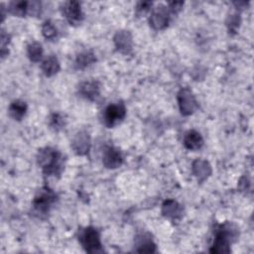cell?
Returning a JSON list of instances; mask_svg holds the SVG:
<instances>
[{"label": "cell", "instance_id": "cell-25", "mask_svg": "<svg viewBox=\"0 0 254 254\" xmlns=\"http://www.w3.org/2000/svg\"><path fill=\"white\" fill-rule=\"evenodd\" d=\"M152 6H153V2L150 1H140L137 3L136 5V15L141 17L146 15L147 13H149L152 10Z\"/></svg>", "mask_w": 254, "mask_h": 254}, {"label": "cell", "instance_id": "cell-17", "mask_svg": "<svg viewBox=\"0 0 254 254\" xmlns=\"http://www.w3.org/2000/svg\"><path fill=\"white\" fill-rule=\"evenodd\" d=\"M41 69L43 73L48 77L58 73L61 69V64L58 58L54 55L47 57L41 64Z\"/></svg>", "mask_w": 254, "mask_h": 254}, {"label": "cell", "instance_id": "cell-9", "mask_svg": "<svg viewBox=\"0 0 254 254\" xmlns=\"http://www.w3.org/2000/svg\"><path fill=\"white\" fill-rule=\"evenodd\" d=\"M113 43L116 50L123 54L129 55L133 50V38L129 31L127 30H119L115 33L113 37Z\"/></svg>", "mask_w": 254, "mask_h": 254}, {"label": "cell", "instance_id": "cell-14", "mask_svg": "<svg viewBox=\"0 0 254 254\" xmlns=\"http://www.w3.org/2000/svg\"><path fill=\"white\" fill-rule=\"evenodd\" d=\"M191 172L199 183L204 182L212 173L210 164L203 159H195L191 164Z\"/></svg>", "mask_w": 254, "mask_h": 254}, {"label": "cell", "instance_id": "cell-10", "mask_svg": "<svg viewBox=\"0 0 254 254\" xmlns=\"http://www.w3.org/2000/svg\"><path fill=\"white\" fill-rule=\"evenodd\" d=\"M90 147H91V140H90L89 134L86 131L81 130L74 135L71 141V148L76 155L84 156L88 154Z\"/></svg>", "mask_w": 254, "mask_h": 254}, {"label": "cell", "instance_id": "cell-26", "mask_svg": "<svg viewBox=\"0 0 254 254\" xmlns=\"http://www.w3.org/2000/svg\"><path fill=\"white\" fill-rule=\"evenodd\" d=\"M42 4L39 1H28V15L39 16L41 14Z\"/></svg>", "mask_w": 254, "mask_h": 254}, {"label": "cell", "instance_id": "cell-12", "mask_svg": "<svg viewBox=\"0 0 254 254\" xmlns=\"http://www.w3.org/2000/svg\"><path fill=\"white\" fill-rule=\"evenodd\" d=\"M78 93L85 99L95 101L100 96V83L93 79L82 81L78 86Z\"/></svg>", "mask_w": 254, "mask_h": 254}, {"label": "cell", "instance_id": "cell-19", "mask_svg": "<svg viewBox=\"0 0 254 254\" xmlns=\"http://www.w3.org/2000/svg\"><path fill=\"white\" fill-rule=\"evenodd\" d=\"M96 62V57L91 51H84L79 53L74 61V64L78 69H83Z\"/></svg>", "mask_w": 254, "mask_h": 254}, {"label": "cell", "instance_id": "cell-27", "mask_svg": "<svg viewBox=\"0 0 254 254\" xmlns=\"http://www.w3.org/2000/svg\"><path fill=\"white\" fill-rule=\"evenodd\" d=\"M10 35L8 33H6L4 30H2L1 32V56L2 58H4L6 55H8V44L10 43Z\"/></svg>", "mask_w": 254, "mask_h": 254}, {"label": "cell", "instance_id": "cell-13", "mask_svg": "<svg viewBox=\"0 0 254 254\" xmlns=\"http://www.w3.org/2000/svg\"><path fill=\"white\" fill-rule=\"evenodd\" d=\"M162 214L168 219L178 220L184 215V207L174 199H166L162 204Z\"/></svg>", "mask_w": 254, "mask_h": 254}, {"label": "cell", "instance_id": "cell-6", "mask_svg": "<svg viewBox=\"0 0 254 254\" xmlns=\"http://www.w3.org/2000/svg\"><path fill=\"white\" fill-rule=\"evenodd\" d=\"M179 109L184 116L191 115L198 108V103L193 92L189 87H183L177 94Z\"/></svg>", "mask_w": 254, "mask_h": 254}, {"label": "cell", "instance_id": "cell-23", "mask_svg": "<svg viewBox=\"0 0 254 254\" xmlns=\"http://www.w3.org/2000/svg\"><path fill=\"white\" fill-rule=\"evenodd\" d=\"M240 23H241V18L239 13L235 12L233 14H230L226 19V26H227L228 32L231 34L236 33L237 30L239 29Z\"/></svg>", "mask_w": 254, "mask_h": 254}, {"label": "cell", "instance_id": "cell-4", "mask_svg": "<svg viewBox=\"0 0 254 254\" xmlns=\"http://www.w3.org/2000/svg\"><path fill=\"white\" fill-rule=\"evenodd\" d=\"M78 241L88 253H102L103 248L100 241V233L93 226H87L79 230Z\"/></svg>", "mask_w": 254, "mask_h": 254}, {"label": "cell", "instance_id": "cell-24", "mask_svg": "<svg viewBox=\"0 0 254 254\" xmlns=\"http://www.w3.org/2000/svg\"><path fill=\"white\" fill-rule=\"evenodd\" d=\"M42 34L47 40H54L57 37L58 31L55 25L50 21H45L42 25Z\"/></svg>", "mask_w": 254, "mask_h": 254}, {"label": "cell", "instance_id": "cell-1", "mask_svg": "<svg viewBox=\"0 0 254 254\" xmlns=\"http://www.w3.org/2000/svg\"><path fill=\"white\" fill-rule=\"evenodd\" d=\"M238 230L237 225L230 221L218 224L214 229V239L209 251L218 254L229 253L230 245L236 241L239 236Z\"/></svg>", "mask_w": 254, "mask_h": 254}, {"label": "cell", "instance_id": "cell-16", "mask_svg": "<svg viewBox=\"0 0 254 254\" xmlns=\"http://www.w3.org/2000/svg\"><path fill=\"white\" fill-rule=\"evenodd\" d=\"M183 143L188 150L196 151L203 146V138L199 132L195 130H190L185 134Z\"/></svg>", "mask_w": 254, "mask_h": 254}, {"label": "cell", "instance_id": "cell-18", "mask_svg": "<svg viewBox=\"0 0 254 254\" xmlns=\"http://www.w3.org/2000/svg\"><path fill=\"white\" fill-rule=\"evenodd\" d=\"M28 110L27 103L23 100L16 99L11 102L8 108V113L11 118H13L16 121H20L24 118Z\"/></svg>", "mask_w": 254, "mask_h": 254}, {"label": "cell", "instance_id": "cell-29", "mask_svg": "<svg viewBox=\"0 0 254 254\" xmlns=\"http://www.w3.org/2000/svg\"><path fill=\"white\" fill-rule=\"evenodd\" d=\"M250 187V181L248 180L247 177H242L239 181V189L241 190H246Z\"/></svg>", "mask_w": 254, "mask_h": 254}, {"label": "cell", "instance_id": "cell-2", "mask_svg": "<svg viewBox=\"0 0 254 254\" xmlns=\"http://www.w3.org/2000/svg\"><path fill=\"white\" fill-rule=\"evenodd\" d=\"M37 163L46 176H60L64 170L62 153L52 147L41 148L38 151Z\"/></svg>", "mask_w": 254, "mask_h": 254}, {"label": "cell", "instance_id": "cell-15", "mask_svg": "<svg viewBox=\"0 0 254 254\" xmlns=\"http://www.w3.org/2000/svg\"><path fill=\"white\" fill-rule=\"evenodd\" d=\"M135 251L139 253L156 252V244L152 240L151 236L147 233H141L135 238Z\"/></svg>", "mask_w": 254, "mask_h": 254}, {"label": "cell", "instance_id": "cell-20", "mask_svg": "<svg viewBox=\"0 0 254 254\" xmlns=\"http://www.w3.org/2000/svg\"><path fill=\"white\" fill-rule=\"evenodd\" d=\"M7 13L16 17L28 15V1H12L7 6Z\"/></svg>", "mask_w": 254, "mask_h": 254}, {"label": "cell", "instance_id": "cell-8", "mask_svg": "<svg viewBox=\"0 0 254 254\" xmlns=\"http://www.w3.org/2000/svg\"><path fill=\"white\" fill-rule=\"evenodd\" d=\"M62 13L66 21L72 26H78L84 19L80 3L77 1H67L62 5Z\"/></svg>", "mask_w": 254, "mask_h": 254}, {"label": "cell", "instance_id": "cell-3", "mask_svg": "<svg viewBox=\"0 0 254 254\" xmlns=\"http://www.w3.org/2000/svg\"><path fill=\"white\" fill-rule=\"evenodd\" d=\"M56 199L57 194L52 189L47 186L41 188L37 191L32 203L35 214H37L39 217L47 215L53 204L56 202Z\"/></svg>", "mask_w": 254, "mask_h": 254}, {"label": "cell", "instance_id": "cell-7", "mask_svg": "<svg viewBox=\"0 0 254 254\" xmlns=\"http://www.w3.org/2000/svg\"><path fill=\"white\" fill-rule=\"evenodd\" d=\"M170 11L167 6L159 4L157 7L152 9L150 18H149V24L150 26L157 31L164 30L168 27L170 23Z\"/></svg>", "mask_w": 254, "mask_h": 254}, {"label": "cell", "instance_id": "cell-5", "mask_svg": "<svg viewBox=\"0 0 254 254\" xmlns=\"http://www.w3.org/2000/svg\"><path fill=\"white\" fill-rule=\"evenodd\" d=\"M126 116V107L122 101H118L115 103H110L103 111L102 121L103 124L112 128L121 123Z\"/></svg>", "mask_w": 254, "mask_h": 254}, {"label": "cell", "instance_id": "cell-11", "mask_svg": "<svg viewBox=\"0 0 254 254\" xmlns=\"http://www.w3.org/2000/svg\"><path fill=\"white\" fill-rule=\"evenodd\" d=\"M102 163L107 169L119 168L123 163V157L119 149L113 146H108L107 148H105L103 152Z\"/></svg>", "mask_w": 254, "mask_h": 254}, {"label": "cell", "instance_id": "cell-22", "mask_svg": "<svg viewBox=\"0 0 254 254\" xmlns=\"http://www.w3.org/2000/svg\"><path fill=\"white\" fill-rule=\"evenodd\" d=\"M65 125V120L64 116L60 113H53L49 117V126L54 131H60Z\"/></svg>", "mask_w": 254, "mask_h": 254}, {"label": "cell", "instance_id": "cell-21", "mask_svg": "<svg viewBox=\"0 0 254 254\" xmlns=\"http://www.w3.org/2000/svg\"><path fill=\"white\" fill-rule=\"evenodd\" d=\"M43 54H44V50H43V47L40 43L33 42V43L28 45L27 55H28L31 62L38 63L42 59Z\"/></svg>", "mask_w": 254, "mask_h": 254}, {"label": "cell", "instance_id": "cell-28", "mask_svg": "<svg viewBox=\"0 0 254 254\" xmlns=\"http://www.w3.org/2000/svg\"><path fill=\"white\" fill-rule=\"evenodd\" d=\"M184 6V2H169L168 9L171 14H178Z\"/></svg>", "mask_w": 254, "mask_h": 254}]
</instances>
